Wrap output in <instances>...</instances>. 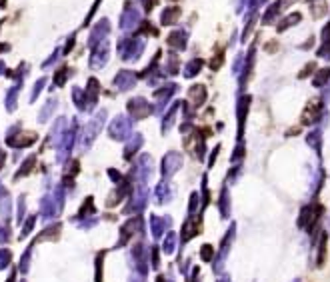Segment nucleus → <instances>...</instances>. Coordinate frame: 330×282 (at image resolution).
<instances>
[]
</instances>
